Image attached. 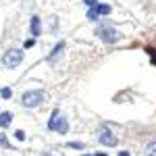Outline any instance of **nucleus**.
I'll return each instance as SVG.
<instances>
[{"label": "nucleus", "mask_w": 156, "mask_h": 156, "mask_svg": "<svg viewBox=\"0 0 156 156\" xmlns=\"http://www.w3.org/2000/svg\"><path fill=\"white\" fill-rule=\"evenodd\" d=\"M44 100H46V92H42V90H29V92H25L23 98H21L23 106H27V108H36L37 104H42Z\"/></svg>", "instance_id": "nucleus-1"}, {"label": "nucleus", "mask_w": 156, "mask_h": 156, "mask_svg": "<svg viewBox=\"0 0 156 156\" xmlns=\"http://www.w3.org/2000/svg\"><path fill=\"white\" fill-rule=\"evenodd\" d=\"M48 129L50 131H58V133H67L69 131V123H67V119L60 115V110H54V112L50 115Z\"/></svg>", "instance_id": "nucleus-2"}, {"label": "nucleus", "mask_w": 156, "mask_h": 156, "mask_svg": "<svg viewBox=\"0 0 156 156\" xmlns=\"http://www.w3.org/2000/svg\"><path fill=\"white\" fill-rule=\"evenodd\" d=\"M21 60H23V50H19V48H11L4 56H2V62H4L9 69L19 67V65H21Z\"/></svg>", "instance_id": "nucleus-3"}, {"label": "nucleus", "mask_w": 156, "mask_h": 156, "mask_svg": "<svg viewBox=\"0 0 156 156\" xmlns=\"http://www.w3.org/2000/svg\"><path fill=\"white\" fill-rule=\"evenodd\" d=\"M96 36L100 37V40H104L106 44H115V42L121 40V34L115 29V27H100V29L96 31Z\"/></svg>", "instance_id": "nucleus-4"}, {"label": "nucleus", "mask_w": 156, "mask_h": 156, "mask_svg": "<svg viewBox=\"0 0 156 156\" xmlns=\"http://www.w3.org/2000/svg\"><path fill=\"white\" fill-rule=\"evenodd\" d=\"M106 15H110V4H96V6H90L87 19H90V21H96V19L106 17Z\"/></svg>", "instance_id": "nucleus-5"}, {"label": "nucleus", "mask_w": 156, "mask_h": 156, "mask_svg": "<svg viewBox=\"0 0 156 156\" xmlns=\"http://www.w3.org/2000/svg\"><path fill=\"white\" fill-rule=\"evenodd\" d=\"M98 140H100V144L102 146H108V148H112V146H117V135L112 131H108V129H100V135H98Z\"/></svg>", "instance_id": "nucleus-6"}, {"label": "nucleus", "mask_w": 156, "mask_h": 156, "mask_svg": "<svg viewBox=\"0 0 156 156\" xmlns=\"http://www.w3.org/2000/svg\"><path fill=\"white\" fill-rule=\"evenodd\" d=\"M40 34H42V31H40V17L34 15V17H31V36L37 37Z\"/></svg>", "instance_id": "nucleus-7"}, {"label": "nucleus", "mask_w": 156, "mask_h": 156, "mask_svg": "<svg viewBox=\"0 0 156 156\" xmlns=\"http://www.w3.org/2000/svg\"><path fill=\"white\" fill-rule=\"evenodd\" d=\"M11 121H12L11 112H0V127H2V129H4V127H9V125H11Z\"/></svg>", "instance_id": "nucleus-8"}, {"label": "nucleus", "mask_w": 156, "mask_h": 156, "mask_svg": "<svg viewBox=\"0 0 156 156\" xmlns=\"http://www.w3.org/2000/svg\"><path fill=\"white\" fill-rule=\"evenodd\" d=\"M62 48H65V42H58V44L54 46V50H52V54L48 56V60H50V62H52V60H54V58H56V56L60 54V52H62Z\"/></svg>", "instance_id": "nucleus-9"}, {"label": "nucleus", "mask_w": 156, "mask_h": 156, "mask_svg": "<svg viewBox=\"0 0 156 156\" xmlns=\"http://www.w3.org/2000/svg\"><path fill=\"white\" fill-rule=\"evenodd\" d=\"M146 156H156V140L148 144V148H146Z\"/></svg>", "instance_id": "nucleus-10"}, {"label": "nucleus", "mask_w": 156, "mask_h": 156, "mask_svg": "<svg viewBox=\"0 0 156 156\" xmlns=\"http://www.w3.org/2000/svg\"><path fill=\"white\" fill-rule=\"evenodd\" d=\"M0 96L4 98V100H9V98L12 96V90L11 87H2V90H0Z\"/></svg>", "instance_id": "nucleus-11"}, {"label": "nucleus", "mask_w": 156, "mask_h": 156, "mask_svg": "<svg viewBox=\"0 0 156 156\" xmlns=\"http://www.w3.org/2000/svg\"><path fill=\"white\" fill-rule=\"evenodd\" d=\"M67 148H73V150H79V148H83L81 142H71V144H67Z\"/></svg>", "instance_id": "nucleus-12"}, {"label": "nucleus", "mask_w": 156, "mask_h": 156, "mask_svg": "<svg viewBox=\"0 0 156 156\" xmlns=\"http://www.w3.org/2000/svg\"><path fill=\"white\" fill-rule=\"evenodd\" d=\"M15 137H17L19 142H23V140H25V133L23 131H17V133H15Z\"/></svg>", "instance_id": "nucleus-13"}, {"label": "nucleus", "mask_w": 156, "mask_h": 156, "mask_svg": "<svg viewBox=\"0 0 156 156\" xmlns=\"http://www.w3.org/2000/svg\"><path fill=\"white\" fill-rule=\"evenodd\" d=\"M0 146H4V148H11V146H9V142L4 140V135H0Z\"/></svg>", "instance_id": "nucleus-14"}, {"label": "nucleus", "mask_w": 156, "mask_h": 156, "mask_svg": "<svg viewBox=\"0 0 156 156\" xmlns=\"http://www.w3.org/2000/svg\"><path fill=\"white\" fill-rule=\"evenodd\" d=\"M34 44H36V40H27V42H25V48H31Z\"/></svg>", "instance_id": "nucleus-15"}, {"label": "nucleus", "mask_w": 156, "mask_h": 156, "mask_svg": "<svg viewBox=\"0 0 156 156\" xmlns=\"http://www.w3.org/2000/svg\"><path fill=\"white\" fill-rule=\"evenodd\" d=\"M83 2H85V4H90V6H96V4H98L96 0H83Z\"/></svg>", "instance_id": "nucleus-16"}, {"label": "nucleus", "mask_w": 156, "mask_h": 156, "mask_svg": "<svg viewBox=\"0 0 156 156\" xmlns=\"http://www.w3.org/2000/svg\"><path fill=\"white\" fill-rule=\"evenodd\" d=\"M119 156H131V154H129V152H125V150H123V152H119Z\"/></svg>", "instance_id": "nucleus-17"}, {"label": "nucleus", "mask_w": 156, "mask_h": 156, "mask_svg": "<svg viewBox=\"0 0 156 156\" xmlns=\"http://www.w3.org/2000/svg\"><path fill=\"white\" fill-rule=\"evenodd\" d=\"M94 156H106V154H100V152H98V154H94Z\"/></svg>", "instance_id": "nucleus-18"}, {"label": "nucleus", "mask_w": 156, "mask_h": 156, "mask_svg": "<svg viewBox=\"0 0 156 156\" xmlns=\"http://www.w3.org/2000/svg\"><path fill=\"white\" fill-rule=\"evenodd\" d=\"M85 156H94V154H85Z\"/></svg>", "instance_id": "nucleus-19"}]
</instances>
